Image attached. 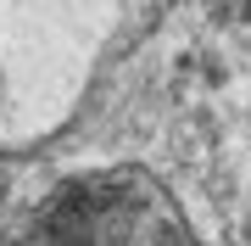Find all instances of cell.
Masks as SVG:
<instances>
[{
    "label": "cell",
    "mask_w": 251,
    "mask_h": 246,
    "mask_svg": "<svg viewBox=\"0 0 251 246\" xmlns=\"http://www.w3.org/2000/svg\"><path fill=\"white\" fill-rule=\"evenodd\" d=\"M17 246H196L173 201L140 173H100L62 191Z\"/></svg>",
    "instance_id": "cell-1"
}]
</instances>
